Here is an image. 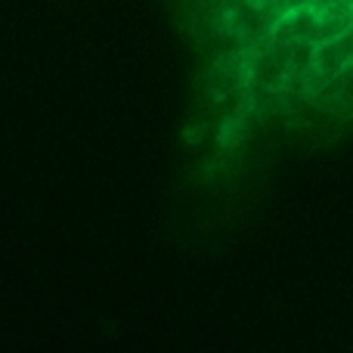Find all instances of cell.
Segmentation results:
<instances>
[{
	"instance_id": "cell-1",
	"label": "cell",
	"mask_w": 353,
	"mask_h": 353,
	"mask_svg": "<svg viewBox=\"0 0 353 353\" xmlns=\"http://www.w3.org/2000/svg\"><path fill=\"white\" fill-rule=\"evenodd\" d=\"M313 62H316V72L323 78H335L338 72L353 65V25L335 41L313 47Z\"/></svg>"
},
{
	"instance_id": "cell-2",
	"label": "cell",
	"mask_w": 353,
	"mask_h": 353,
	"mask_svg": "<svg viewBox=\"0 0 353 353\" xmlns=\"http://www.w3.org/2000/svg\"><path fill=\"white\" fill-rule=\"evenodd\" d=\"M344 3H350V6H353V0H344Z\"/></svg>"
}]
</instances>
